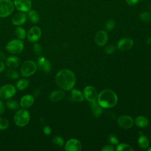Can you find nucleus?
I'll use <instances>...</instances> for the list:
<instances>
[{"label": "nucleus", "instance_id": "39448f33", "mask_svg": "<svg viewBox=\"0 0 151 151\" xmlns=\"http://www.w3.org/2000/svg\"><path fill=\"white\" fill-rule=\"evenodd\" d=\"M37 64L32 60H27L24 62L21 67V74L23 77H28L33 75L37 70Z\"/></svg>", "mask_w": 151, "mask_h": 151}, {"label": "nucleus", "instance_id": "f3484780", "mask_svg": "<svg viewBox=\"0 0 151 151\" xmlns=\"http://www.w3.org/2000/svg\"><path fill=\"white\" fill-rule=\"evenodd\" d=\"M34 102V97L31 94H26L23 96L19 101L20 106L24 109L28 108L32 106Z\"/></svg>", "mask_w": 151, "mask_h": 151}, {"label": "nucleus", "instance_id": "393cba45", "mask_svg": "<svg viewBox=\"0 0 151 151\" xmlns=\"http://www.w3.org/2000/svg\"><path fill=\"white\" fill-rule=\"evenodd\" d=\"M15 34L17 36V37L18 39H20L21 40H24L27 36V34H26V31L24 29V28L18 26V27L16 28L15 30Z\"/></svg>", "mask_w": 151, "mask_h": 151}, {"label": "nucleus", "instance_id": "37998d69", "mask_svg": "<svg viewBox=\"0 0 151 151\" xmlns=\"http://www.w3.org/2000/svg\"><path fill=\"white\" fill-rule=\"evenodd\" d=\"M6 59V57H5V54H4V52L0 51V60L1 61H3L4 60Z\"/></svg>", "mask_w": 151, "mask_h": 151}, {"label": "nucleus", "instance_id": "a19ab883", "mask_svg": "<svg viewBox=\"0 0 151 151\" xmlns=\"http://www.w3.org/2000/svg\"><path fill=\"white\" fill-rule=\"evenodd\" d=\"M40 93H41V91L39 88H36L34 90V91L32 92V94H33V96L34 97H37L40 94Z\"/></svg>", "mask_w": 151, "mask_h": 151}, {"label": "nucleus", "instance_id": "a878e982", "mask_svg": "<svg viewBox=\"0 0 151 151\" xmlns=\"http://www.w3.org/2000/svg\"><path fill=\"white\" fill-rule=\"evenodd\" d=\"M29 85V81L28 80L22 78L17 82L16 87L19 90H24L28 87Z\"/></svg>", "mask_w": 151, "mask_h": 151}, {"label": "nucleus", "instance_id": "cd10ccee", "mask_svg": "<svg viewBox=\"0 0 151 151\" xmlns=\"http://www.w3.org/2000/svg\"><path fill=\"white\" fill-rule=\"evenodd\" d=\"M139 17L142 21L145 22H151V13L149 12H142L140 14Z\"/></svg>", "mask_w": 151, "mask_h": 151}, {"label": "nucleus", "instance_id": "ddd939ff", "mask_svg": "<svg viewBox=\"0 0 151 151\" xmlns=\"http://www.w3.org/2000/svg\"><path fill=\"white\" fill-rule=\"evenodd\" d=\"M133 45V41L129 37H124L117 42V48L122 51L130 50Z\"/></svg>", "mask_w": 151, "mask_h": 151}, {"label": "nucleus", "instance_id": "9b49d317", "mask_svg": "<svg viewBox=\"0 0 151 151\" xmlns=\"http://www.w3.org/2000/svg\"><path fill=\"white\" fill-rule=\"evenodd\" d=\"M117 123L123 129H130L131 128L134 123L133 119L129 116L122 115L120 116L117 119Z\"/></svg>", "mask_w": 151, "mask_h": 151}, {"label": "nucleus", "instance_id": "e433bc0d", "mask_svg": "<svg viewBox=\"0 0 151 151\" xmlns=\"http://www.w3.org/2000/svg\"><path fill=\"white\" fill-rule=\"evenodd\" d=\"M43 132L46 135H49L51 133V129L48 126H45L43 127Z\"/></svg>", "mask_w": 151, "mask_h": 151}, {"label": "nucleus", "instance_id": "f257e3e1", "mask_svg": "<svg viewBox=\"0 0 151 151\" xmlns=\"http://www.w3.org/2000/svg\"><path fill=\"white\" fill-rule=\"evenodd\" d=\"M76 78L74 73L68 69L60 70L55 76L57 85L65 90H71L76 83Z\"/></svg>", "mask_w": 151, "mask_h": 151}, {"label": "nucleus", "instance_id": "f704fd0d", "mask_svg": "<svg viewBox=\"0 0 151 151\" xmlns=\"http://www.w3.org/2000/svg\"><path fill=\"white\" fill-rule=\"evenodd\" d=\"M115 49H116V47L114 45H109L104 48V51L106 52V53L110 54L113 53L115 51Z\"/></svg>", "mask_w": 151, "mask_h": 151}, {"label": "nucleus", "instance_id": "f8f14e48", "mask_svg": "<svg viewBox=\"0 0 151 151\" xmlns=\"http://www.w3.org/2000/svg\"><path fill=\"white\" fill-rule=\"evenodd\" d=\"M37 65L42 71L46 73L50 72L51 69V64L49 60L45 58L44 57L41 56L38 57L37 60Z\"/></svg>", "mask_w": 151, "mask_h": 151}, {"label": "nucleus", "instance_id": "6ab92c4d", "mask_svg": "<svg viewBox=\"0 0 151 151\" xmlns=\"http://www.w3.org/2000/svg\"><path fill=\"white\" fill-rule=\"evenodd\" d=\"M64 96V93L63 91L60 90H54L50 93L49 96V99L52 102H57L62 100Z\"/></svg>", "mask_w": 151, "mask_h": 151}, {"label": "nucleus", "instance_id": "b1692460", "mask_svg": "<svg viewBox=\"0 0 151 151\" xmlns=\"http://www.w3.org/2000/svg\"><path fill=\"white\" fill-rule=\"evenodd\" d=\"M140 134L141 135L138 139V144L141 148L143 149H146L149 147V140L146 136L142 134L141 133Z\"/></svg>", "mask_w": 151, "mask_h": 151}, {"label": "nucleus", "instance_id": "f03ea898", "mask_svg": "<svg viewBox=\"0 0 151 151\" xmlns=\"http://www.w3.org/2000/svg\"><path fill=\"white\" fill-rule=\"evenodd\" d=\"M97 103L103 108H111L117 103L116 94L110 89L102 90L97 96Z\"/></svg>", "mask_w": 151, "mask_h": 151}, {"label": "nucleus", "instance_id": "1a4fd4ad", "mask_svg": "<svg viewBox=\"0 0 151 151\" xmlns=\"http://www.w3.org/2000/svg\"><path fill=\"white\" fill-rule=\"evenodd\" d=\"M14 5L16 9L22 12H28L32 6L31 0H14Z\"/></svg>", "mask_w": 151, "mask_h": 151}, {"label": "nucleus", "instance_id": "5701e85b", "mask_svg": "<svg viewBox=\"0 0 151 151\" xmlns=\"http://www.w3.org/2000/svg\"><path fill=\"white\" fill-rule=\"evenodd\" d=\"M136 124L139 127H145L149 124L148 119L144 116H138L135 119Z\"/></svg>", "mask_w": 151, "mask_h": 151}, {"label": "nucleus", "instance_id": "58836bf2", "mask_svg": "<svg viewBox=\"0 0 151 151\" xmlns=\"http://www.w3.org/2000/svg\"><path fill=\"white\" fill-rule=\"evenodd\" d=\"M5 112V106L3 101L0 99V114H4Z\"/></svg>", "mask_w": 151, "mask_h": 151}, {"label": "nucleus", "instance_id": "9d476101", "mask_svg": "<svg viewBox=\"0 0 151 151\" xmlns=\"http://www.w3.org/2000/svg\"><path fill=\"white\" fill-rule=\"evenodd\" d=\"M83 94L84 97L90 102L96 101L98 96L96 89L91 86H86L84 88Z\"/></svg>", "mask_w": 151, "mask_h": 151}, {"label": "nucleus", "instance_id": "4be33fe9", "mask_svg": "<svg viewBox=\"0 0 151 151\" xmlns=\"http://www.w3.org/2000/svg\"><path fill=\"white\" fill-rule=\"evenodd\" d=\"M71 96L72 98L77 101L78 102H81L84 100V94H83V93L78 90L77 89H71Z\"/></svg>", "mask_w": 151, "mask_h": 151}, {"label": "nucleus", "instance_id": "4468645a", "mask_svg": "<svg viewBox=\"0 0 151 151\" xmlns=\"http://www.w3.org/2000/svg\"><path fill=\"white\" fill-rule=\"evenodd\" d=\"M81 143L78 140L71 139L66 142L64 149L67 151H80L81 150Z\"/></svg>", "mask_w": 151, "mask_h": 151}, {"label": "nucleus", "instance_id": "4c0bfd02", "mask_svg": "<svg viewBox=\"0 0 151 151\" xmlns=\"http://www.w3.org/2000/svg\"><path fill=\"white\" fill-rule=\"evenodd\" d=\"M101 150L102 151H113L114 150V149L111 145H107L104 146V147L101 149Z\"/></svg>", "mask_w": 151, "mask_h": 151}, {"label": "nucleus", "instance_id": "7ed1b4c3", "mask_svg": "<svg viewBox=\"0 0 151 151\" xmlns=\"http://www.w3.org/2000/svg\"><path fill=\"white\" fill-rule=\"evenodd\" d=\"M30 120V114L28 110L24 109H19L14 116L15 123L19 127L27 125Z\"/></svg>", "mask_w": 151, "mask_h": 151}, {"label": "nucleus", "instance_id": "0eeeda50", "mask_svg": "<svg viewBox=\"0 0 151 151\" xmlns=\"http://www.w3.org/2000/svg\"><path fill=\"white\" fill-rule=\"evenodd\" d=\"M17 93L16 87L11 84H6L0 88V98L2 99H9Z\"/></svg>", "mask_w": 151, "mask_h": 151}, {"label": "nucleus", "instance_id": "a18cd8bd", "mask_svg": "<svg viewBox=\"0 0 151 151\" xmlns=\"http://www.w3.org/2000/svg\"><path fill=\"white\" fill-rule=\"evenodd\" d=\"M148 151H151V147H150V148L148 149Z\"/></svg>", "mask_w": 151, "mask_h": 151}, {"label": "nucleus", "instance_id": "6e6552de", "mask_svg": "<svg viewBox=\"0 0 151 151\" xmlns=\"http://www.w3.org/2000/svg\"><path fill=\"white\" fill-rule=\"evenodd\" d=\"M41 36V30L37 26L31 27L27 34L28 40L31 42H35L40 40Z\"/></svg>", "mask_w": 151, "mask_h": 151}, {"label": "nucleus", "instance_id": "c85d7f7f", "mask_svg": "<svg viewBox=\"0 0 151 151\" xmlns=\"http://www.w3.org/2000/svg\"><path fill=\"white\" fill-rule=\"evenodd\" d=\"M6 77L11 79H17L19 78L18 73L13 69H9L6 71Z\"/></svg>", "mask_w": 151, "mask_h": 151}, {"label": "nucleus", "instance_id": "72a5a7b5", "mask_svg": "<svg viewBox=\"0 0 151 151\" xmlns=\"http://www.w3.org/2000/svg\"><path fill=\"white\" fill-rule=\"evenodd\" d=\"M33 50L37 55H40L42 52V46L39 43L35 42L33 45Z\"/></svg>", "mask_w": 151, "mask_h": 151}, {"label": "nucleus", "instance_id": "c03bdc74", "mask_svg": "<svg viewBox=\"0 0 151 151\" xmlns=\"http://www.w3.org/2000/svg\"><path fill=\"white\" fill-rule=\"evenodd\" d=\"M146 43L147 44H151V37H149L147 38L146 40Z\"/></svg>", "mask_w": 151, "mask_h": 151}, {"label": "nucleus", "instance_id": "79ce46f5", "mask_svg": "<svg viewBox=\"0 0 151 151\" xmlns=\"http://www.w3.org/2000/svg\"><path fill=\"white\" fill-rule=\"evenodd\" d=\"M5 68V63L3 62V61L0 60V73H2Z\"/></svg>", "mask_w": 151, "mask_h": 151}, {"label": "nucleus", "instance_id": "473e14b6", "mask_svg": "<svg viewBox=\"0 0 151 151\" xmlns=\"http://www.w3.org/2000/svg\"><path fill=\"white\" fill-rule=\"evenodd\" d=\"M9 126V122L6 119L0 117V130L6 129Z\"/></svg>", "mask_w": 151, "mask_h": 151}, {"label": "nucleus", "instance_id": "2eb2a0df", "mask_svg": "<svg viewBox=\"0 0 151 151\" xmlns=\"http://www.w3.org/2000/svg\"><path fill=\"white\" fill-rule=\"evenodd\" d=\"M27 19V15L24 12H19L15 14L12 18V23L16 26H20L26 22Z\"/></svg>", "mask_w": 151, "mask_h": 151}, {"label": "nucleus", "instance_id": "2f4dec72", "mask_svg": "<svg viewBox=\"0 0 151 151\" xmlns=\"http://www.w3.org/2000/svg\"><path fill=\"white\" fill-rule=\"evenodd\" d=\"M114 27H115V22L113 19H111L108 20L104 25V28L106 30L108 31H110L113 30Z\"/></svg>", "mask_w": 151, "mask_h": 151}, {"label": "nucleus", "instance_id": "dca6fc26", "mask_svg": "<svg viewBox=\"0 0 151 151\" xmlns=\"http://www.w3.org/2000/svg\"><path fill=\"white\" fill-rule=\"evenodd\" d=\"M107 40L108 35L107 33L104 31H99L95 35V42L99 46L104 45L107 43Z\"/></svg>", "mask_w": 151, "mask_h": 151}, {"label": "nucleus", "instance_id": "ea45409f", "mask_svg": "<svg viewBox=\"0 0 151 151\" xmlns=\"http://www.w3.org/2000/svg\"><path fill=\"white\" fill-rule=\"evenodd\" d=\"M126 2L130 5H134L136 4L139 0H125Z\"/></svg>", "mask_w": 151, "mask_h": 151}, {"label": "nucleus", "instance_id": "a211bd4d", "mask_svg": "<svg viewBox=\"0 0 151 151\" xmlns=\"http://www.w3.org/2000/svg\"><path fill=\"white\" fill-rule=\"evenodd\" d=\"M6 65L11 68H17L20 64V59L17 56H9L5 59Z\"/></svg>", "mask_w": 151, "mask_h": 151}, {"label": "nucleus", "instance_id": "c9c22d12", "mask_svg": "<svg viewBox=\"0 0 151 151\" xmlns=\"http://www.w3.org/2000/svg\"><path fill=\"white\" fill-rule=\"evenodd\" d=\"M109 141L110 142V143L113 145H117L119 143V140L117 137L113 134H111L109 137Z\"/></svg>", "mask_w": 151, "mask_h": 151}, {"label": "nucleus", "instance_id": "bb28decb", "mask_svg": "<svg viewBox=\"0 0 151 151\" xmlns=\"http://www.w3.org/2000/svg\"><path fill=\"white\" fill-rule=\"evenodd\" d=\"M19 103L15 100H12V99H9L8 100H7V101L6 102V107L11 110H15L19 109Z\"/></svg>", "mask_w": 151, "mask_h": 151}, {"label": "nucleus", "instance_id": "20e7f679", "mask_svg": "<svg viewBox=\"0 0 151 151\" xmlns=\"http://www.w3.org/2000/svg\"><path fill=\"white\" fill-rule=\"evenodd\" d=\"M5 49L9 53L13 54H19L24 49V42L20 39L12 40L6 44Z\"/></svg>", "mask_w": 151, "mask_h": 151}, {"label": "nucleus", "instance_id": "423d86ee", "mask_svg": "<svg viewBox=\"0 0 151 151\" xmlns=\"http://www.w3.org/2000/svg\"><path fill=\"white\" fill-rule=\"evenodd\" d=\"M14 9L11 0H0V17L4 18L11 15Z\"/></svg>", "mask_w": 151, "mask_h": 151}, {"label": "nucleus", "instance_id": "c756f323", "mask_svg": "<svg viewBox=\"0 0 151 151\" xmlns=\"http://www.w3.org/2000/svg\"><path fill=\"white\" fill-rule=\"evenodd\" d=\"M116 150L117 151H132L133 149L130 145L126 143H121L119 144L116 148Z\"/></svg>", "mask_w": 151, "mask_h": 151}, {"label": "nucleus", "instance_id": "412c9836", "mask_svg": "<svg viewBox=\"0 0 151 151\" xmlns=\"http://www.w3.org/2000/svg\"><path fill=\"white\" fill-rule=\"evenodd\" d=\"M27 16H28V18L29 20L30 21V22L33 24H36V23L40 21V15H39L38 12L34 9H32V10L30 9L28 12Z\"/></svg>", "mask_w": 151, "mask_h": 151}, {"label": "nucleus", "instance_id": "aec40b11", "mask_svg": "<svg viewBox=\"0 0 151 151\" xmlns=\"http://www.w3.org/2000/svg\"><path fill=\"white\" fill-rule=\"evenodd\" d=\"M90 107L93 112V114L95 117H99L102 113L101 107L96 101L90 102Z\"/></svg>", "mask_w": 151, "mask_h": 151}, {"label": "nucleus", "instance_id": "7c9ffc66", "mask_svg": "<svg viewBox=\"0 0 151 151\" xmlns=\"http://www.w3.org/2000/svg\"><path fill=\"white\" fill-rule=\"evenodd\" d=\"M64 141L63 138L59 136H56L52 139L53 143L58 147L62 146L64 144Z\"/></svg>", "mask_w": 151, "mask_h": 151}]
</instances>
